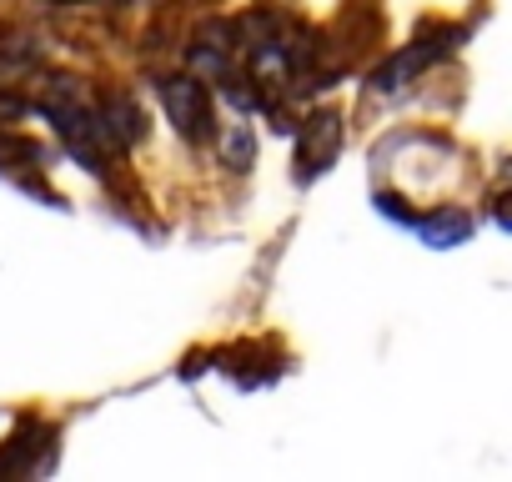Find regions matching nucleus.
Instances as JSON below:
<instances>
[{"label": "nucleus", "instance_id": "obj_6", "mask_svg": "<svg viewBox=\"0 0 512 482\" xmlns=\"http://www.w3.org/2000/svg\"><path fill=\"white\" fill-rule=\"evenodd\" d=\"M111 6H131V0H111Z\"/></svg>", "mask_w": 512, "mask_h": 482}, {"label": "nucleus", "instance_id": "obj_5", "mask_svg": "<svg viewBox=\"0 0 512 482\" xmlns=\"http://www.w3.org/2000/svg\"><path fill=\"white\" fill-rule=\"evenodd\" d=\"M251 161H256V141H251V131L236 121V126L226 131V166H231V171H251Z\"/></svg>", "mask_w": 512, "mask_h": 482}, {"label": "nucleus", "instance_id": "obj_2", "mask_svg": "<svg viewBox=\"0 0 512 482\" xmlns=\"http://www.w3.org/2000/svg\"><path fill=\"white\" fill-rule=\"evenodd\" d=\"M101 131L111 136V141H121V146H136L141 136H146V116H141V106L131 101V96H121V91H111L106 101H101Z\"/></svg>", "mask_w": 512, "mask_h": 482}, {"label": "nucleus", "instance_id": "obj_3", "mask_svg": "<svg viewBox=\"0 0 512 482\" xmlns=\"http://www.w3.org/2000/svg\"><path fill=\"white\" fill-rule=\"evenodd\" d=\"M422 231V241H427V247H462V241L472 236V216H462V211H437L432 221H422L417 226Z\"/></svg>", "mask_w": 512, "mask_h": 482}, {"label": "nucleus", "instance_id": "obj_4", "mask_svg": "<svg viewBox=\"0 0 512 482\" xmlns=\"http://www.w3.org/2000/svg\"><path fill=\"white\" fill-rule=\"evenodd\" d=\"M337 141H342V116L337 111H317L312 126H307V161L312 166H327L332 151H337Z\"/></svg>", "mask_w": 512, "mask_h": 482}, {"label": "nucleus", "instance_id": "obj_1", "mask_svg": "<svg viewBox=\"0 0 512 482\" xmlns=\"http://www.w3.org/2000/svg\"><path fill=\"white\" fill-rule=\"evenodd\" d=\"M161 106H166V116L176 121V131L191 136V141H206V136L216 131L211 101H206L201 81H191V76H161Z\"/></svg>", "mask_w": 512, "mask_h": 482}]
</instances>
